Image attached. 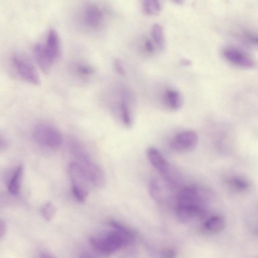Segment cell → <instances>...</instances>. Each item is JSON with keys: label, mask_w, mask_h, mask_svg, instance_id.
Wrapping results in <instances>:
<instances>
[{"label": "cell", "mask_w": 258, "mask_h": 258, "mask_svg": "<svg viewBox=\"0 0 258 258\" xmlns=\"http://www.w3.org/2000/svg\"><path fill=\"white\" fill-rule=\"evenodd\" d=\"M211 197V192L205 187L197 185L184 187L177 196L176 217L180 222L187 223L203 217Z\"/></svg>", "instance_id": "6da1fadb"}, {"label": "cell", "mask_w": 258, "mask_h": 258, "mask_svg": "<svg viewBox=\"0 0 258 258\" xmlns=\"http://www.w3.org/2000/svg\"><path fill=\"white\" fill-rule=\"evenodd\" d=\"M135 233L131 230L114 229L100 237H91L90 242L99 254L108 256L134 240Z\"/></svg>", "instance_id": "7a4b0ae2"}, {"label": "cell", "mask_w": 258, "mask_h": 258, "mask_svg": "<svg viewBox=\"0 0 258 258\" xmlns=\"http://www.w3.org/2000/svg\"><path fill=\"white\" fill-rule=\"evenodd\" d=\"M71 150L77 160L76 162L82 168L90 183L97 188L103 187L106 178L104 172L100 165L76 143L73 142L71 144Z\"/></svg>", "instance_id": "3957f363"}, {"label": "cell", "mask_w": 258, "mask_h": 258, "mask_svg": "<svg viewBox=\"0 0 258 258\" xmlns=\"http://www.w3.org/2000/svg\"><path fill=\"white\" fill-rule=\"evenodd\" d=\"M69 173L74 197L81 203L85 202L90 192V182L88 177L76 162L70 164Z\"/></svg>", "instance_id": "277c9868"}, {"label": "cell", "mask_w": 258, "mask_h": 258, "mask_svg": "<svg viewBox=\"0 0 258 258\" xmlns=\"http://www.w3.org/2000/svg\"><path fill=\"white\" fill-rule=\"evenodd\" d=\"M12 64L17 75L24 81L31 84H40V78L32 63L24 55L15 53L11 58Z\"/></svg>", "instance_id": "5b68a950"}, {"label": "cell", "mask_w": 258, "mask_h": 258, "mask_svg": "<svg viewBox=\"0 0 258 258\" xmlns=\"http://www.w3.org/2000/svg\"><path fill=\"white\" fill-rule=\"evenodd\" d=\"M33 137L38 144L51 148L60 146L62 137L60 132L54 126L46 123H40L34 128Z\"/></svg>", "instance_id": "8992f818"}, {"label": "cell", "mask_w": 258, "mask_h": 258, "mask_svg": "<svg viewBox=\"0 0 258 258\" xmlns=\"http://www.w3.org/2000/svg\"><path fill=\"white\" fill-rule=\"evenodd\" d=\"M36 49L52 63L58 56L60 42L58 34L54 29H50L47 34L45 44L37 43L34 45Z\"/></svg>", "instance_id": "52a82bcc"}, {"label": "cell", "mask_w": 258, "mask_h": 258, "mask_svg": "<svg viewBox=\"0 0 258 258\" xmlns=\"http://www.w3.org/2000/svg\"><path fill=\"white\" fill-rule=\"evenodd\" d=\"M198 140V135L195 131L186 130L177 134L172 138L170 147L176 151H189L196 147Z\"/></svg>", "instance_id": "ba28073f"}, {"label": "cell", "mask_w": 258, "mask_h": 258, "mask_svg": "<svg viewBox=\"0 0 258 258\" xmlns=\"http://www.w3.org/2000/svg\"><path fill=\"white\" fill-rule=\"evenodd\" d=\"M147 158L151 165L166 179L172 181V171L170 165L160 151L150 147L146 150Z\"/></svg>", "instance_id": "9c48e42d"}, {"label": "cell", "mask_w": 258, "mask_h": 258, "mask_svg": "<svg viewBox=\"0 0 258 258\" xmlns=\"http://www.w3.org/2000/svg\"><path fill=\"white\" fill-rule=\"evenodd\" d=\"M223 55L230 62L241 67L251 68L254 65L253 60L250 56L235 48L229 47L225 49Z\"/></svg>", "instance_id": "30bf717a"}, {"label": "cell", "mask_w": 258, "mask_h": 258, "mask_svg": "<svg viewBox=\"0 0 258 258\" xmlns=\"http://www.w3.org/2000/svg\"><path fill=\"white\" fill-rule=\"evenodd\" d=\"M122 93V99L120 104L121 119L126 127H131L134 122V115L129 101L131 96L127 91H124Z\"/></svg>", "instance_id": "8fae6325"}, {"label": "cell", "mask_w": 258, "mask_h": 258, "mask_svg": "<svg viewBox=\"0 0 258 258\" xmlns=\"http://www.w3.org/2000/svg\"><path fill=\"white\" fill-rule=\"evenodd\" d=\"M227 184L233 191L243 194L248 191L251 187V184L248 179L240 175H233L227 179Z\"/></svg>", "instance_id": "7c38bea8"}, {"label": "cell", "mask_w": 258, "mask_h": 258, "mask_svg": "<svg viewBox=\"0 0 258 258\" xmlns=\"http://www.w3.org/2000/svg\"><path fill=\"white\" fill-rule=\"evenodd\" d=\"M164 97L165 104L169 109L172 110H177L182 107V98L180 93L176 90L167 89Z\"/></svg>", "instance_id": "4fadbf2b"}, {"label": "cell", "mask_w": 258, "mask_h": 258, "mask_svg": "<svg viewBox=\"0 0 258 258\" xmlns=\"http://www.w3.org/2000/svg\"><path fill=\"white\" fill-rule=\"evenodd\" d=\"M103 14L100 9L95 5L89 6L85 13V20L89 26H98L102 22Z\"/></svg>", "instance_id": "5bb4252c"}, {"label": "cell", "mask_w": 258, "mask_h": 258, "mask_svg": "<svg viewBox=\"0 0 258 258\" xmlns=\"http://www.w3.org/2000/svg\"><path fill=\"white\" fill-rule=\"evenodd\" d=\"M23 174V166H18L14 170L8 184V190L13 195L19 194Z\"/></svg>", "instance_id": "9a60e30c"}, {"label": "cell", "mask_w": 258, "mask_h": 258, "mask_svg": "<svg viewBox=\"0 0 258 258\" xmlns=\"http://www.w3.org/2000/svg\"><path fill=\"white\" fill-rule=\"evenodd\" d=\"M225 225L224 218L220 215H213L208 218L204 223V228L208 232L216 233L222 230Z\"/></svg>", "instance_id": "2e32d148"}, {"label": "cell", "mask_w": 258, "mask_h": 258, "mask_svg": "<svg viewBox=\"0 0 258 258\" xmlns=\"http://www.w3.org/2000/svg\"><path fill=\"white\" fill-rule=\"evenodd\" d=\"M149 191L151 198L156 202L160 203L163 199V191L160 181L157 178L151 180L149 185Z\"/></svg>", "instance_id": "e0dca14e"}, {"label": "cell", "mask_w": 258, "mask_h": 258, "mask_svg": "<svg viewBox=\"0 0 258 258\" xmlns=\"http://www.w3.org/2000/svg\"><path fill=\"white\" fill-rule=\"evenodd\" d=\"M151 34L154 41L159 49L165 47V41L163 29L158 24H154L151 28Z\"/></svg>", "instance_id": "ac0fdd59"}, {"label": "cell", "mask_w": 258, "mask_h": 258, "mask_svg": "<svg viewBox=\"0 0 258 258\" xmlns=\"http://www.w3.org/2000/svg\"><path fill=\"white\" fill-rule=\"evenodd\" d=\"M144 11L149 15H156L160 12L161 6L160 2L155 0H146L143 3Z\"/></svg>", "instance_id": "d6986e66"}, {"label": "cell", "mask_w": 258, "mask_h": 258, "mask_svg": "<svg viewBox=\"0 0 258 258\" xmlns=\"http://www.w3.org/2000/svg\"><path fill=\"white\" fill-rule=\"evenodd\" d=\"M56 208L51 203L46 204L41 209V213L43 217L47 220H51L56 212Z\"/></svg>", "instance_id": "ffe728a7"}, {"label": "cell", "mask_w": 258, "mask_h": 258, "mask_svg": "<svg viewBox=\"0 0 258 258\" xmlns=\"http://www.w3.org/2000/svg\"><path fill=\"white\" fill-rule=\"evenodd\" d=\"M78 72L85 75H90L94 73V69L88 65H81L78 68Z\"/></svg>", "instance_id": "44dd1931"}, {"label": "cell", "mask_w": 258, "mask_h": 258, "mask_svg": "<svg viewBox=\"0 0 258 258\" xmlns=\"http://www.w3.org/2000/svg\"><path fill=\"white\" fill-rule=\"evenodd\" d=\"M161 258H177L176 252L172 249H165L160 253Z\"/></svg>", "instance_id": "7402d4cb"}, {"label": "cell", "mask_w": 258, "mask_h": 258, "mask_svg": "<svg viewBox=\"0 0 258 258\" xmlns=\"http://www.w3.org/2000/svg\"><path fill=\"white\" fill-rule=\"evenodd\" d=\"M114 67L117 72L121 76H124L125 74V69L122 65L121 61L119 59H116L114 62Z\"/></svg>", "instance_id": "603a6c76"}, {"label": "cell", "mask_w": 258, "mask_h": 258, "mask_svg": "<svg viewBox=\"0 0 258 258\" xmlns=\"http://www.w3.org/2000/svg\"><path fill=\"white\" fill-rule=\"evenodd\" d=\"M146 50L149 52L154 51V46L150 40H146L145 43Z\"/></svg>", "instance_id": "cb8c5ba5"}, {"label": "cell", "mask_w": 258, "mask_h": 258, "mask_svg": "<svg viewBox=\"0 0 258 258\" xmlns=\"http://www.w3.org/2000/svg\"><path fill=\"white\" fill-rule=\"evenodd\" d=\"M6 231V225L5 223L0 220V238L3 236Z\"/></svg>", "instance_id": "d4e9b609"}, {"label": "cell", "mask_w": 258, "mask_h": 258, "mask_svg": "<svg viewBox=\"0 0 258 258\" xmlns=\"http://www.w3.org/2000/svg\"><path fill=\"white\" fill-rule=\"evenodd\" d=\"M7 145L6 141L2 137H0V149H4Z\"/></svg>", "instance_id": "484cf974"}, {"label": "cell", "mask_w": 258, "mask_h": 258, "mask_svg": "<svg viewBox=\"0 0 258 258\" xmlns=\"http://www.w3.org/2000/svg\"><path fill=\"white\" fill-rule=\"evenodd\" d=\"M181 63L184 66H189L191 63L190 61L187 59L182 60Z\"/></svg>", "instance_id": "4316f807"}, {"label": "cell", "mask_w": 258, "mask_h": 258, "mask_svg": "<svg viewBox=\"0 0 258 258\" xmlns=\"http://www.w3.org/2000/svg\"><path fill=\"white\" fill-rule=\"evenodd\" d=\"M41 258H53L51 256L47 254H42L41 256Z\"/></svg>", "instance_id": "83f0119b"}, {"label": "cell", "mask_w": 258, "mask_h": 258, "mask_svg": "<svg viewBox=\"0 0 258 258\" xmlns=\"http://www.w3.org/2000/svg\"><path fill=\"white\" fill-rule=\"evenodd\" d=\"M80 258H91L88 255H83Z\"/></svg>", "instance_id": "f1b7e54d"}]
</instances>
